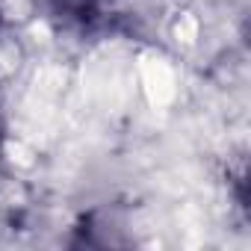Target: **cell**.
<instances>
[{
  "label": "cell",
  "instance_id": "1",
  "mask_svg": "<svg viewBox=\"0 0 251 251\" xmlns=\"http://www.w3.org/2000/svg\"><path fill=\"white\" fill-rule=\"evenodd\" d=\"M106 0H42V9L62 27H89L103 15Z\"/></svg>",
  "mask_w": 251,
  "mask_h": 251
},
{
  "label": "cell",
  "instance_id": "2",
  "mask_svg": "<svg viewBox=\"0 0 251 251\" xmlns=\"http://www.w3.org/2000/svg\"><path fill=\"white\" fill-rule=\"evenodd\" d=\"M0 154H3V118H0Z\"/></svg>",
  "mask_w": 251,
  "mask_h": 251
},
{
  "label": "cell",
  "instance_id": "3",
  "mask_svg": "<svg viewBox=\"0 0 251 251\" xmlns=\"http://www.w3.org/2000/svg\"><path fill=\"white\" fill-rule=\"evenodd\" d=\"M0 21H3V12H0Z\"/></svg>",
  "mask_w": 251,
  "mask_h": 251
}]
</instances>
